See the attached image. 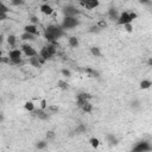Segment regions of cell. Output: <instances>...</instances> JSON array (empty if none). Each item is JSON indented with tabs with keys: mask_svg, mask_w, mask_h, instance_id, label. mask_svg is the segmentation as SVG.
Here are the masks:
<instances>
[{
	"mask_svg": "<svg viewBox=\"0 0 152 152\" xmlns=\"http://www.w3.org/2000/svg\"><path fill=\"white\" fill-rule=\"evenodd\" d=\"M21 51L27 56V57H32V56H37V51L31 46V45H29V44H24L21 45Z\"/></svg>",
	"mask_w": 152,
	"mask_h": 152,
	"instance_id": "cell-9",
	"label": "cell"
},
{
	"mask_svg": "<svg viewBox=\"0 0 152 152\" xmlns=\"http://www.w3.org/2000/svg\"><path fill=\"white\" fill-rule=\"evenodd\" d=\"M11 3L14 6H20V5H24L25 4V0H11Z\"/></svg>",
	"mask_w": 152,
	"mask_h": 152,
	"instance_id": "cell-29",
	"label": "cell"
},
{
	"mask_svg": "<svg viewBox=\"0 0 152 152\" xmlns=\"http://www.w3.org/2000/svg\"><path fill=\"white\" fill-rule=\"evenodd\" d=\"M44 38H45L49 43H51V44H56V45H57V39H56L54 36H51L50 34H48L46 31L44 32Z\"/></svg>",
	"mask_w": 152,
	"mask_h": 152,
	"instance_id": "cell-18",
	"label": "cell"
},
{
	"mask_svg": "<svg viewBox=\"0 0 152 152\" xmlns=\"http://www.w3.org/2000/svg\"><path fill=\"white\" fill-rule=\"evenodd\" d=\"M89 144L92 145V147L96 148V147H99V145H100V140H99L98 138H90V139H89Z\"/></svg>",
	"mask_w": 152,
	"mask_h": 152,
	"instance_id": "cell-24",
	"label": "cell"
},
{
	"mask_svg": "<svg viewBox=\"0 0 152 152\" xmlns=\"http://www.w3.org/2000/svg\"><path fill=\"white\" fill-rule=\"evenodd\" d=\"M98 26H99V27L102 30V29H105V27L107 26V23H106L105 20H100V21L98 23Z\"/></svg>",
	"mask_w": 152,
	"mask_h": 152,
	"instance_id": "cell-38",
	"label": "cell"
},
{
	"mask_svg": "<svg viewBox=\"0 0 152 152\" xmlns=\"http://www.w3.org/2000/svg\"><path fill=\"white\" fill-rule=\"evenodd\" d=\"M80 108H81L83 112H86V113H90V112L93 111V106L90 105L89 102H86V103H83V105H82Z\"/></svg>",
	"mask_w": 152,
	"mask_h": 152,
	"instance_id": "cell-21",
	"label": "cell"
},
{
	"mask_svg": "<svg viewBox=\"0 0 152 152\" xmlns=\"http://www.w3.org/2000/svg\"><path fill=\"white\" fill-rule=\"evenodd\" d=\"M3 42H4V36H3V35H0V45L3 44Z\"/></svg>",
	"mask_w": 152,
	"mask_h": 152,
	"instance_id": "cell-46",
	"label": "cell"
},
{
	"mask_svg": "<svg viewBox=\"0 0 152 152\" xmlns=\"http://www.w3.org/2000/svg\"><path fill=\"white\" fill-rule=\"evenodd\" d=\"M100 30H101V29H100L98 25H95V26H92V27H90V32H99Z\"/></svg>",
	"mask_w": 152,
	"mask_h": 152,
	"instance_id": "cell-39",
	"label": "cell"
},
{
	"mask_svg": "<svg viewBox=\"0 0 152 152\" xmlns=\"http://www.w3.org/2000/svg\"><path fill=\"white\" fill-rule=\"evenodd\" d=\"M7 43L11 45V46H16V43H17V38L14 35H10L7 37Z\"/></svg>",
	"mask_w": 152,
	"mask_h": 152,
	"instance_id": "cell-26",
	"label": "cell"
},
{
	"mask_svg": "<svg viewBox=\"0 0 152 152\" xmlns=\"http://www.w3.org/2000/svg\"><path fill=\"white\" fill-rule=\"evenodd\" d=\"M9 58H10V63L12 64H20L21 63V51L18 49H13L10 51L9 54Z\"/></svg>",
	"mask_w": 152,
	"mask_h": 152,
	"instance_id": "cell-3",
	"label": "cell"
},
{
	"mask_svg": "<svg viewBox=\"0 0 152 152\" xmlns=\"http://www.w3.org/2000/svg\"><path fill=\"white\" fill-rule=\"evenodd\" d=\"M37 57H38V61H39V63H41L42 66H43V64H44V63L46 62V59H45V58H43V57H42L41 55H39V56L37 55Z\"/></svg>",
	"mask_w": 152,
	"mask_h": 152,
	"instance_id": "cell-41",
	"label": "cell"
},
{
	"mask_svg": "<svg viewBox=\"0 0 152 152\" xmlns=\"http://www.w3.org/2000/svg\"><path fill=\"white\" fill-rule=\"evenodd\" d=\"M62 75L63 76H67V77H70L71 76V73H70V70H68V69H62Z\"/></svg>",
	"mask_w": 152,
	"mask_h": 152,
	"instance_id": "cell-36",
	"label": "cell"
},
{
	"mask_svg": "<svg viewBox=\"0 0 152 152\" xmlns=\"http://www.w3.org/2000/svg\"><path fill=\"white\" fill-rule=\"evenodd\" d=\"M55 136H56V134H55V132H54V131H48L45 137H46V139H48V140H51V139H54V138H55Z\"/></svg>",
	"mask_w": 152,
	"mask_h": 152,
	"instance_id": "cell-31",
	"label": "cell"
},
{
	"mask_svg": "<svg viewBox=\"0 0 152 152\" xmlns=\"http://www.w3.org/2000/svg\"><path fill=\"white\" fill-rule=\"evenodd\" d=\"M21 39H23V41H30V42H32V41L36 39V36L32 35V34H29V32H24V34L21 35Z\"/></svg>",
	"mask_w": 152,
	"mask_h": 152,
	"instance_id": "cell-17",
	"label": "cell"
},
{
	"mask_svg": "<svg viewBox=\"0 0 152 152\" xmlns=\"http://www.w3.org/2000/svg\"><path fill=\"white\" fill-rule=\"evenodd\" d=\"M57 86H58V88L63 89V90L69 89V84H68L66 81H63V80H59V81H58V83H57Z\"/></svg>",
	"mask_w": 152,
	"mask_h": 152,
	"instance_id": "cell-23",
	"label": "cell"
},
{
	"mask_svg": "<svg viewBox=\"0 0 152 152\" xmlns=\"http://www.w3.org/2000/svg\"><path fill=\"white\" fill-rule=\"evenodd\" d=\"M148 66H152V58H148Z\"/></svg>",
	"mask_w": 152,
	"mask_h": 152,
	"instance_id": "cell-47",
	"label": "cell"
},
{
	"mask_svg": "<svg viewBox=\"0 0 152 152\" xmlns=\"http://www.w3.org/2000/svg\"><path fill=\"white\" fill-rule=\"evenodd\" d=\"M24 108H25L26 111H29V112H32V111L35 109V105H34V102H31V101H27V102L24 105Z\"/></svg>",
	"mask_w": 152,
	"mask_h": 152,
	"instance_id": "cell-27",
	"label": "cell"
},
{
	"mask_svg": "<svg viewBox=\"0 0 152 152\" xmlns=\"http://www.w3.org/2000/svg\"><path fill=\"white\" fill-rule=\"evenodd\" d=\"M82 7H84L86 10H93L95 7H98L100 5V1L99 0H86L84 3L80 4Z\"/></svg>",
	"mask_w": 152,
	"mask_h": 152,
	"instance_id": "cell-8",
	"label": "cell"
},
{
	"mask_svg": "<svg viewBox=\"0 0 152 152\" xmlns=\"http://www.w3.org/2000/svg\"><path fill=\"white\" fill-rule=\"evenodd\" d=\"M78 24H80V21H78V19L76 17H64L61 26H62L63 29H66V30H70V29L76 27Z\"/></svg>",
	"mask_w": 152,
	"mask_h": 152,
	"instance_id": "cell-2",
	"label": "cell"
},
{
	"mask_svg": "<svg viewBox=\"0 0 152 152\" xmlns=\"http://www.w3.org/2000/svg\"><path fill=\"white\" fill-rule=\"evenodd\" d=\"M151 150H152L151 145L146 141H140V143H138L137 146L133 147V151H136V152H146V151H151Z\"/></svg>",
	"mask_w": 152,
	"mask_h": 152,
	"instance_id": "cell-7",
	"label": "cell"
},
{
	"mask_svg": "<svg viewBox=\"0 0 152 152\" xmlns=\"http://www.w3.org/2000/svg\"><path fill=\"white\" fill-rule=\"evenodd\" d=\"M124 27H125V30H126L127 32H132V31H133V26L131 25V23L125 24V25H124Z\"/></svg>",
	"mask_w": 152,
	"mask_h": 152,
	"instance_id": "cell-34",
	"label": "cell"
},
{
	"mask_svg": "<svg viewBox=\"0 0 152 152\" xmlns=\"http://www.w3.org/2000/svg\"><path fill=\"white\" fill-rule=\"evenodd\" d=\"M1 58H3V52L0 51V62H1Z\"/></svg>",
	"mask_w": 152,
	"mask_h": 152,
	"instance_id": "cell-48",
	"label": "cell"
},
{
	"mask_svg": "<svg viewBox=\"0 0 152 152\" xmlns=\"http://www.w3.org/2000/svg\"><path fill=\"white\" fill-rule=\"evenodd\" d=\"M31 113H32L36 118H38V119H42V120L49 119V114H48V112H45V109H42V108H39V109H34Z\"/></svg>",
	"mask_w": 152,
	"mask_h": 152,
	"instance_id": "cell-10",
	"label": "cell"
},
{
	"mask_svg": "<svg viewBox=\"0 0 152 152\" xmlns=\"http://www.w3.org/2000/svg\"><path fill=\"white\" fill-rule=\"evenodd\" d=\"M86 130H87V127H86L84 125H80V126L76 128V133H83V132H86Z\"/></svg>",
	"mask_w": 152,
	"mask_h": 152,
	"instance_id": "cell-33",
	"label": "cell"
},
{
	"mask_svg": "<svg viewBox=\"0 0 152 152\" xmlns=\"http://www.w3.org/2000/svg\"><path fill=\"white\" fill-rule=\"evenodd\" d=\"M39 55H41L43 58H45L46 61H48V59H51V58L54 57V56H52V55H51V54L48 51L46 46H43V48L41 49V52H39Z\"/></svg>",
	"mask_w": 152,
	"mask_h": 152,
	"instance_id": "cell-14",
	"label": "cell"
},
{
	"mask_svg": "<svg viewBox=\"0 0 152 152\" xmlns=\"http://www.w3.org/2000/svg\"><path fill=\"white\" fill-rule=\"evenodd\" d=\"M42 1H48V0H42Z\"/></svg>",
	"mask_w": 152,
	"mask_h": 152,
	"instance_id": "cell-50",
	"label": "cell"
},
{
	"mask_svg": "<svg viewBox=\"0 0 152 152\" xmlns=\"http://www.w3.org/2000/svg\"><path fill=\"white\" fill-rule=\"evenodd\" d=\"M3 121H4V114H3V113H0V124H1Z\"/></svg>",
	"mask_w": 152,
	"mask_h": 152,
	"instance_id": "cell-45",
	"label": "cell"
},
{
	"mask_svg": "<svg viewBox=\"0 0 152 152\" xmlns=\"http://www.w3.org/2000/svg\"><path fill=\"white\" fill-rule=\"evenodd\" d=\"M84 1H86V0H78V3H80V4H82V3H84Z\"/></svg>",
	"mask_w": 152,
	"mask_h": 152,
	"instance_id": "cell-49",
	"label": "cell"
},
{
	"mask_svg": "<svg viewBox=\"0 0 152 152\" xmlns=\"http://www.w3.org/2000/svg\"><path fill=\"white\" fill-rule=\"evenodd\" d=\"M24 31H25V32H29V34H32V35H35V36H39L38 29H37V26L34 25V24H31V25H26V26L24 27Z\"/></svg>",
	"mask_w": 152,
	"mask_h": 152,
	"instance_id": "cell-11",
	"label": "cell"
},
{
	"mask_svg": "<svg viewBox=\"0 0 152 152\" xmlns=\"http://www.w3.org/2000/svg\"><path fill=\"white\" fill-rule=\"evenodd\" d=\"M139 3L140 4H144V5H148L151 1H150V0H139Z\"/></svg>",
	"mask_w": 152,
	"mask_h": 152,
	"instance_id": "cell-43",
	"label": "cell"
},
{
	"mask_svg": "<svg viewBox=\"0 0 152 152\" xmlns=\"http://www.w3.org/2000/svg\"><path fill=\"white\" fill-rule=\"evenodd\" d=\"M90 52H92V55L95 56V57H101V51H100V49L96 48V46L90 48Z\"/></svg>",
	"mask_w": 152,
	"mask_h": 152,
	"instance_id": "cell-25",
	"label": "cell"
},
{
	"mask_svg": "<svg viewBox=\"0 0 152 152\" xmlns=\"http://www.w3.org/2000/svg\"><path fill=\"white\" fill-rule=\"evenodd\" d=\"M41 11H42V13L45 14V16H51V14L54 13V9H52L50 5H48V4H43V5L41 6Z\"/></svg>",
	"mask_w": 152,
	"mask_h": 152,
	"instance_id": "cell-12",
	"label": "cell"
},
{
	"mask_svg": "<svg viewBox=\"0 0 152 152\" xmlns=\"http://www.w3.org/2000/svg\"><path fill=\"white\" fill-rule=\"evenodd\" d=\"M45 146H46V141H44V140H42V141H38V143L36 144V147H37V148H39V150H42V148H45Z\"/></svg>",
	"mask_w": 152,
	"mask_h": 152,
	"instance_id": "cell-30",
	"label": "cell"
},
{
	"mask_svg": "<svg viewBox=\"0 0 152 152\" xmlns=\"http://www.w3.org/2000/svg\"><path fill=\"white\" fill-rule=\"evenodd\" d=\"M29 62H30V64H31L32 67H35V68H41V63H39V61H38V57L37 56H32V57H30L29 58Z\"/></svg>",
	"mask_w": 152,
	"mask_h": 152,
	"instance_id": "cell-15",
	"label": "cell"
},
{
	"mask_svg": "<svg viewBox=\"0 0 152 152\" xmlns=\"http://www.w3.org/2000/svg\"><path fill=\"white\" fill-rule=\"evenodd\" d=\"M108 18H109V20H112V21H116V20H118L119 13H118V11H116L114 7H111V9L108 10Z\"/></svg>",
	"mask_w": 152,
	"mask_h": 152,
	"instance_id": "cell-13",
	"label": "cell"
},
{
	"mask_svg": "<svg viewBox=\"0 0 152 152\" xmlns=\"http://www.w3.org/2000/svg\"><path fill=\"white\" fill-rule=\"evenodd\" d=\"M128 23H132V19L130 18L128 12H123L121 14H119V18L116 20L118 25H125V24H128Z\"/></svg>",
	"mask_w": 152,
	"mask_h": 152,
	"instance_id": "cell-6",
	"label": "cell"
},
{
	"mask_svg": "<svg viewBox=\"0 0 152 152\" xmlns=\"http://www.w3.org/2000/svg\"><path fill=\"white\" fill-rule=\"evenodd\" d=\"M152 86V82L150 80H143L140 82V89H148Z\"/></svg>",
	"mask_w": 152,
	"mask_h": 152,
	"instance_id": "cell-22",
	"label": "cell"
},
{
	"mask_svg": "<svg viewBox=\"0 0 152 152\" xmlns=\"http://www.w3.org/2000/svg\"><path fill=\"white\" fill-rule=\"evenodd\" d=\"M130 13V18L132 19V21L134 20V19H137V17H138V14L136 13V12H128Z\"/></svg>",
	"mask_w": 152,
	"mask_h": 152,
	"instance_id": "cell-40",
	"label": "cell"
},
{
	"mask_svg": "<svg viewBox=\"0 0 152 152\" xmlns=\"http://www.w3.org/2000/svg\"><path fill=\"white\" fill-rule=\"evenodd\" d=\"M48 111L50 113H57L58 112V107L57 106H50V107H48Z\"/></svg>",
	"mask_w": 152,
	"mask_h": 152,
	"instance_id": "cell-35",
	"label": "cell"
},
{
	"mask_svg": "<svg viewBox=\"0 0 152 152\" xmlns=\"http://www.w3.org/2000/svg\"><path fill=\"white\" fill-rule=\"evenodd\" d=\"M46 49H48V51H49L52 56H55V55H56V52H57V45H56V44H51V43H49V44L46 45Z\"/></svg>",
	"mask_w": 152,
	"mask_h": 152,
	"instance_id": "cell-20",
	"label": "cell"
},
{
	"mask_svg": "<svg viewBox=\"0 0 152 152\" xmlns=\"http://www.w3.org/2000/svg\"><path fill=\"white\" fill-rule=\"evenodd\" d=\"M90 99H92V95L90 94H88V93H80L77 96H76V103H77V106L78 107H81L83 103H86V102H88Z\"/></svg>",
	"mask_w": 152,
	"mask_h": 152,
	"instance_id": "cell-5",
	"label": "cell"
},
{
	"mask_svg": "<svg viewBox=\"0 0 152 152\" xmlns=\"http://www.w3.org/2000/svg\"><path fill=\"white\" fill-rule=\"evenodd\" d=\"M31 21H32V23H34V25H35V24H37V23H38V18L34 16V17H31Z\"/></svg>",
	"mask_w": 152,
	"mask_h": 152,
	"instance_id": "cell-44",
	"label": "cell"
},
{
	"mask_svg": "<svg viewBox=\"0 0 152 152\" xmlns=\"http://www.w3.org/2000/svg\"><path fill=\"white\" fill-rule=\"evenodd\" d=\"M48 107V105H46V100H42L41 101V108L42 109H45Z\"/></svg>",
	"mask_w": 152,
	"mask_h": 152,
	"instance_id": "cell-42",
	"label": "cell"
},
{
	"mask_svg": "<svg viewBox=\"0 0 152 152\" xmlns=\"http://www.w3.org/2000/svg\"><path fill=\"white\" fill-rule=\"evenodd\" d=\"M63 12H64L66 17H76V16L80 14V11L75 6H73V5H67L63 9Z\"/></svg>",
	"mask_w": 152,
	"mask_h": 152,
	"instance_id": "cell-4",
	"label": "cell"
},
{
	"mask_svg": "<svg viewBox=\"0 0 152 152\" xmlns=\"http://www.w3.org/2000/svg\"><path fill=\"white\" fill-rule=\"evenodd\" d=\"M6 19H9V14L7 13H4V12H0V21L6 20Z\"/></svg>",
	"mask_w": 152,
	"mask_h": 152,
	"instance_id": "cell-37",
	"label": "cell"
},
{
	"mask_svg": "<svg viewBox=\"0 0 152 152\" xmlns=\"http://www.w3.org/2000/svg\"><path fill=\"white\" fill-rule=\"evenodd\" d=\"M107 139L109 140V143H111V144H116V143H118L116 138H115L113 134H108V136H107Z\"/></svg>",
	"mask_w": 152,
	"mask_h": 152,
	"instance_id": "cell-32",
	"label": "cell"
},
{
	"mask_svg": "<svg viewBox=\"0 0 152 152\" xmlns=\"http://www.w3.org/2000/svg\"><path fill=\"white\" fill-rule=\"evenodd\" d=\"M0 12H4V13H9L10 12V9L3 1H0Z\"/></svg>",
	"mask_w": 152,
	"mask_h": 152,
	"instance_id": "cell-28",
	"label": "cell"
},
{
	"mask_svg": "<svg viewBox=\"0 0 152 152\" xmlns=\"http://www.w3.org/2000/svg\"><path fill=\"white\" fill-rule=\"evenodd\" d=\"M68 43H69V45H70L71 48H77V46L80 45V42H78V39H77L76 37H74V36L69 37V39H68Z\"/></svg>",
	"mask_w": 152,
	"mask_h": 152,
	"instance_id": "cell-16",
	"label": "cell"
},
{
	"mask_svg": "<svg viewBox=\"0 0 152 152\" xmlns=\"http://www.w3.org/2000/svg\"><path fill=\"white\" fill-rule=\"evenodd\" d=\"M84 71H86L89 76H92V77H99V76H100L99 71H96V70H94V69H92V68H86Z\"/></svg>",
	"mask_w": 152,
	"mask_h": 152,
	"instance_id": "cell-19",
	"label": "cell"
},
{
	"mask_svg": "<svg viewBox=\"0 0 152 152\" xmlns=\"http://www.w3.org/2000/svg\"><path fill=\"white\" fill-rule=\"evenodd\" d=\"M45 31L48 34H50L51 36H54L56 39L64 36V29L62 26H59V25H48V27L45 29Z\"/></svg>",
	"mask_w": 152,
	"mask_h": 152,
	"instance_id": "cell-1",
	"label": "cell"
}]
</instances>
